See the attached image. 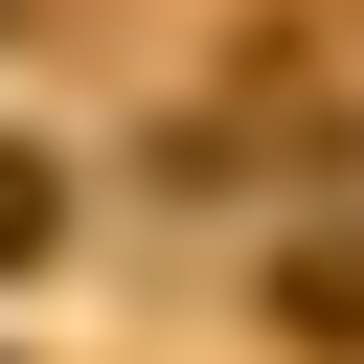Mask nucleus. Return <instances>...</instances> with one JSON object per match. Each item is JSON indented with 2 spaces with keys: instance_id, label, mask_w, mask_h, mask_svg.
<instances>
[{
  "instance_id": "f03ea898",
  "label": "nucleus",
  "mask_w": 364,
  "mask_h": 364,
  "mask_svg": "<svg viewBox=\"0 0 364 364\" xmlns=\"http://www.w3.org/2000/svg\"><path fill=\"white\" fill-rule=\"evenodd\" d=\"M46 228H68V182H46L23 136H0V273H46Z\"/></svg>"
},
{
  "instance_id": "f257e3e1",
  "label": "nucleus",
  "mask_w": 364,
  "mask_h": 364,
  "mask_svg": "<svg viewBox=\"0 0 364 364\" xmlns=\"http://www.w3.org/2000/svg\"><path fill=\"white\" fill-rule=\"evenodd\" d=\"M273 296H296V341H364V250H296Z\"/></svg>"
}]
</instances>
